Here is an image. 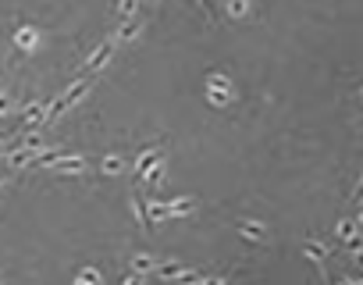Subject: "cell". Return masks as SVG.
I'll use <instances>...</instances> for the list:
<instances>
[{"mask_svg":"<svg viewBox=\"0 0 363 285\" xmlns=\"http://www.w3.org/2000/svg\"><path fill=\"white\" fill-rule=\"evenodd\" d=\"M36 43H39V32H36L32 25H21V29L14 32V47H18V50H32Z\"/></svg>","mask_w":363,"mask_h":285,"instance_id":"cell-1","label":"cell"},{"mask_svg":"<svg viewBox=\"0 0 363 285\" xmlns=\"http://www.w3.org/2000/svg\"><path fill=\"white\" fill-rule=\"evenodd\" d=\"M0 178H4V175H0Z\"/></svg>","mask_w":363,"mask_h":285,"instance_id":"cell-4","label":"cell"},{"mask_svg":"<svg viewBox=\"0 0 363 285\" xmlns=\"http://www.w3.org/2000/svg\"><path fill=\"white\" fill-rule=\"evenodd\" d=\"M0 139H8V136H4V132H0Z\"/></svg>","mask_w":363,"mask_h":285,"instance_id":"cell-3","label":"cell"},{"mask_svg":"<svg viewBox=\"0 0 363 285\" xmlns=\"http://www.w3.org/2000/svg\"><path fill=\"white\" fill-rule=\"evenodd\" d=\"M8 111H11V96L0 93V114H8Z\"/></svg>","mask_w":363,"mask_h":285,"instance_id":"cell-2","label":"cell"}]
</instances>
